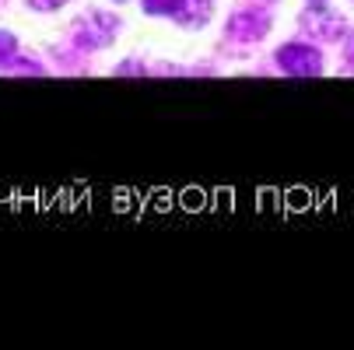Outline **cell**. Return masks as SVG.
I'll return each mask as SVG.
<instances>
[{
    "label": "cell",
    "instance_id": "obj_1",
    "mask_svg": "<svg viewBox=\"0 0 354 350\" xmlns=\"http://www.w3.org/2000/svg\"><path fill=\"white\" fill-rule=\"evenodd\" d=\"M277 67L291 77H316L323 70V57L316 53L313 46H301V42H291L277 53Z\"/></svg>",
    "mask_w": 354,
    "mask_h": 350
},
{
    "label": "cell",
    "instance_id": "obj_2",
    "mask_svg": "<svg viewBox=\"0 0 354 350\" xmlns=\"http://www.w3.org/2000/svg\"><path fill=\"white\" fill-rule=\"evenodd\" d=\"M270 28V14L267 11H260V8H252V11H242V14H235L232 18V25H228V32L232 35H242V39H263V32Z\"/></svg>",
    "mask_w": 354,
    "mask_h": 350
},
{
    "label": "cell",
    "instance_id": "obj_3",
    "mask_svg": "<svg viewBox=\"0 0 354 350\" xmlns=\"http://www.w3.org/2000/svg\"><path fill=\"white\" fill-rule=\"evenodd\" d=\"M186 8H189V0H144L147 14H169L179 21H186Z\"/></svg>",
    "mask_w": 354,
    "mask_h": 350
},
{
    "label": "cell",
    "instance_id": "obj_4",
    "mask_svg": "<svg viewBox=\"0 0 354 350\" xmlns=\"http://www.w3.org/2000/svg\"><path fill=\"white\" fill-rule=\"evenodd\" d=\"M15 53H18V39L8 35V32H0V67H4Z\"/></svg>",
    "mask_w": 354,
    "mask_h": 350
},
{
    "label": "cell",
    "instance_id": "obj_5",
    "mask_svg": "<svg viewBox=\"0 0 354 350\" xmlns=\"http://www.w3.org/2000/svg\"><path fill=\"white\" fill-rule=\"evenodd\" d=\"M64 4H67V0H32V8H39V11H57Z\"/></svg>",
    "mask_w": 354,
    "mask_h": 350
},
{
    "label": "cell",
    "instance_id": "obj_6",
    "mask_svg": "<svg viewBox=\"0 0 354 350\" xmlns=\"http://www.w3.org/2000/svg\"><path fill=\"white\" fill-rule=\"evenodd\" d=\"M183 204H189V211H196L200 204H204V193H196V189H189V193L183 196Z\"/></svg>",
    "mask_w": 354,
    "mask_h": 350
}]
</instances>
